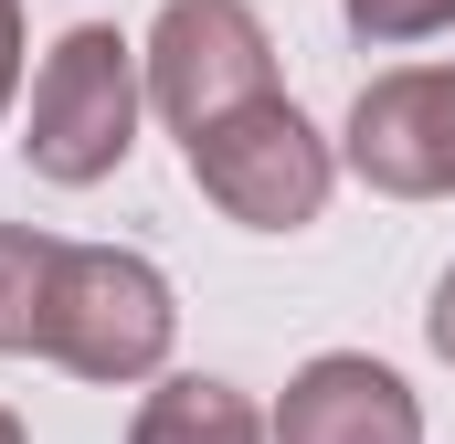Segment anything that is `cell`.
<instances>
[{"label":"cell","instance_id":"obj_8","mask_svg":"<svg viewBox=\"0 0 455 444\" xmlns=\"http://www.w3.org/2000/svg\"><path fill=\"white\" fill-rule=\"evenodd\" d=\"M53 265H64V243H53V233L0 222V349H43V297H53Z\"/></svg>","mask_w":455,"mask_h":444},{"label":"cell","instance_id":"obj_3","mask_svg":"<svg viewBox=\"0 0 455 444\" xmlns=\"http://www.w3.org/2000/svg\"><path fill=\"white\" fill-rule=\"evenodd\" d=\"M191 180H202L243 233H307V222L329 212L339 159L318 148V127L286 107V96H254V107H233L223 127L191 138Z\"/></svg>","mask_w":455,"mask_h":444},{"label":"cell","instance_id":"obj_9","mask_svg":"<svg viewBox=\"0 0 455 444\" xmlns=\"http://www.w3.org/2000/svg\"><path fill=\"white\" fill-rule=\"evenodd\" d=\"M339 11H349L360 43H435L455 21V0H339Z\"/></svg>","mask_w":455,"mask_h":444},{"label":"cell","instance_id":"obj_6","mask_svg":"<svg viewBox=\"0 0 455 444\" xmlns=\"http://www.w3.org/2000/svg\"><path fill=\"white\" fill-rule=\"evenodd\" d=\"M275 444H424V413H413V392H403L381 360L329 349V360H307V370L286 381Z\"/></svg>","mask_w":455,"mask_h":444},{"label":"cell","instance_id":"obj_11","mask_svg":"<svg viewBox=\"0 0 455 444\" xmlns=\"http://www.w3.org/2000/svg\"><path fill=\"white\" fill-rule=\"evenodd\" d=\"M424 329H435V349H445V360H455V275H445V286H435V307H424Z\"/></svg>","mask_w":455,"mask_h":444},{"label":"cell","instance_id":"obj_2","mask_svg":"<svg viewBox=\"0 0 455 444\" xmlns=\"http://www.w3.org/2000/svg\"><path fill=\"white\" fill-rule=\"evenodd\" d=\"M170 275L148 254L116 243H64L53 297H43V360H64L75 381H148L170 360Z\"/></svg>","mask_w":455,"mask_h":444},{"label":"cell","instance_id":"obj_12","mask_svg":"<svg viewBox=\"0 0 455 444\" xmlns=\"http://www.w3.org/2000/svg\"><path fill=\"white\" fill-rule=\"evenodd\" d=\"M0 444H21V424H11V413H0Z\"/></svg>","mask_w":455,"mask_h":444},{"label":"cell","instance_id":"obj_5","mask_svg":"<svg viewBox=\"0 0 455 444\" xmlns=\"http://www.w3.org/2000/svg\"><path fill=\"white\" fill-rule=\"evenodd\" d=\"M349 170L392 202H435L455 191V64H413L360 85L349 107Z\"/></svg>","mask_w":455,"mask_h":444},{"label":"cell","instance_id":"obj_10","mask_svg":"<svg viewBox=\"0 0 455 444\" xmlns=\"http://www.w3.org/2000/svg\"><path fill=\"white\" fill-rule=\"evenodd\" d=\"M11 85H21V0H0V107H11Z\"/></svg>","mask_w":455,"mask_h":444},{"label":"cell","instance_id":"obj_1","mask_svg":"<svg viewBox=\"0 0 455 444\" xmlns=\"http://www.w3.org/2000/svg\"><path fill=\"white\" fill-rule=\"evenodd\" d=\"M138 148V43L107 21H75L43 75H32V127H21V159L53 180V191H85L107 180L116 159Z\"/></svg>","mask_w":455,"mask_h":444},{"label":"cell","instance_id":"obj_4","mask_svg":"<svg viewBox=\"0 0 455 444\" xmlns=\"http://www.w3.org/2000/svg\"><path fill=\"white\" fill-rule=\"evenodd\" d=\"M148 96L180 138L223 127L233 107L275 96V43L243 0H170L159 32H148Z\"/></svg>","mask_w":455,"mask_h":444},{"label":"cell","instance_id":"obj_7","mask_svg":"<svg viewBox=\"0 0 455 444\" xmlns=\"http://www.w3.org/2000/svg\"><path fill=\"white\" fill-rule=\"evenodd\" d=\"M127 444H265V424H254V402L233 381H159L138 402Z\"/></svg>","mask_w":455,"mask_h":444}]
</instances>
